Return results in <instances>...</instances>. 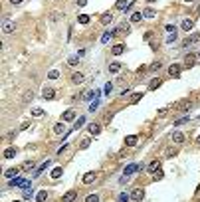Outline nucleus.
I'll use <instances>...</instances> for the list:
<instances>
[{
  "instance_id": "59",
  "label": "nucleus",
  "mask_w": 200,
  "mask_h": 202,
  "mask_svg": "<svg viewBox=\"0 0 200 202\" xmlns=\"http://www.w3.org/2000/svg\"><path fill=\"white\" fill-rule=\"evenodd\" d=\"M196 10H198V12H200V4H198V8H196Z\"/></svg>"
},
{
  "instance_id": "35",
  "label": "nucleus",
  "mask_w": 200,
  "mask_h": 202,
  "mask_svg": "<svg viewBox=\"0 0 200 202\" xmlns=\"http://www.w3.org/2000/svg\"><path fill=\"white\" fill-rule=\"evenodd\" d=\"M48 165H52V160H50V158H48V160H44V163H42V165H40V168H38V170H36V176H38V174H40V172H42V170H44V168L48 167Z\"/></svg>"
},
{
  "instance_id": "9",
  "label": "nucleus",
  "mask_w": 200,
  "mask_h": 202,
  "mask_svg": "<svg viewBox=\"0 0 200 202\" xmlns=\"http://www.w3.org/2000/svg\"><path fill=\"white\" fill-rule=\"evenodd\" d=\"M168 75H170V77H178V75H180V66H178V64H172V66L168 67Z\"/></svg>"
},
{
  "instance_id": "16",
  "label": "nucleus",
  "mask_w": 200,
  "mask_h": 202,
  "mask_svg": "<svg viewBox=\"0 0 200 202\" xmlns=\"http://www.w3.org/2000/svg\"><path fill=\"white\" fill-rule=\"evenodd\" d=\"M42 95H44V99H54L56 91L52 89V87H44V91H42Z\"/></svg>"
},
{
  "instance_id": "19",
  "label": "nucleus",
  "mask_w": 200,
  "mask_h": 202,
  "mask_svg": "<svg viewBox=\"0 0 200 202\" xmlns=\"http://www.w3.org/2000/svg\"><path fill=\"white\" fill-rule=\"evenodd\" d=\"M75 196H78V192H75V190H69L66 196H64V200H62V202H73V200H75Z\"/></svg>"
},
{
  "instance_id": "15",
  "label": "nucleus",
  "mask_w": 200,
  "mask_h": 202,
  "mask_svg": "<svg viewBox=\"0 0 200 202\" xmlns=\"http://www.w3.org/2000/svg\"><path fill=\"white\" fill-rule=\"evenodd\" d=\"M137 143H139V137H137V135H131V137H127V139H125V145H127V147H135Z\"/></svg>"
},
{
  "instance_id": "8",
  "label": "nucleus",
  "mask_w": 200,
  "mask_h": 202,
  "mask_svg": "<svg viewBox=\"0 0 200 202\" xmlns=\"http://www.w3.org/2000/svg\"><path fill=\"white\" fill-rule=\"evenodd\" d=\"M139 165H129V167L125 168V170H123V176H127V178H129V176H131V174H133V172H137V170H139Z\"/></svg>"
},
{
  "instance_id": "12",
  "label": "nucleus",
  "mask_w": 200,
  "mask_h": 202,
  "mask_svg": "<svg viewBox=\"0 0 200 202\" xmlns=\"http://www.w3.org/2000/svg\"><path fill=\"white\" fill-rule=\"evenodd\" d=\"M18 172H20V168H8V170H4V176L6 178H16Z\"/></svg>"
},
{
  "instance_id": "44",
  "label": "nucleus",
  "mask_w": 200,
  "mask_h": 202,
  "mask_svg": "<svg viewBox=\"0 0 200 202\" xmlns=\"http://www.w3.org/2000/svg\"><path fill=\"white\" fill-rule=\"evenodd\" d=\"M176 40V32H172V34H168V38H167V44H172Z\"/></svg>"
},
{
  "instance_id": "53",
  "label": "nucleus",
  "mask_w": 200,
  "mask_h": 202,
  "mask_svg": "<svg viewBox=\"0 0 200 202\" xmlns=\"http://www.w3.org/2000/svg\"><path fill=\"white\" fill-rule=\"evenodd\" d=\"M93 95H99V93H93V91H89L87 95H85V99H91V97H93Z\"/></svg>"
},
{
  "instance_id": "32",
  "label": "nucleus",
  "mask_w": 200,
  "mask_h": 202,
  "mask_svg": "<svg viewBox=\"0 0 200 202\" xmlns=\"http://www.w3.org/2000/svg\"><path fill=\"white\" fill-rule=\"evenodd\" d=\"M83 125H85V117H79L78 121H75V125H73V129H75V131H78V129H81V127H83Z\"/></svg>"
},
{
  "instance_id": "36",
  "label": "nucleus",
  "mask_w": 200,
  "mask_h": 202,
  "mask_svg": "<svg viewBox=\"0 0 200 202\" xmlns=\"http://www.w3.org/2000/svg\"><path fill=\"white\" fill-rule=\"evenodd\" d=\"M85 202H99V194H87Z\"/></svg>"
},
{
  "instance_id": "4",
  "label": "nucleus",
  "mask_w": 200,
  "mask_h": 202,
  "mask_svg": "<svg viewBox=\"0 0 200 202\" xmlns=\"http://www.w3.org/2000/svg\"><path fill=\"white\" fill-rule=\"evenodd\" d=\"M131 198H133V200H137V202H141L145 198V190H143V188H135V190L131 192Z\"/></svg>"
},
{
  "instance_id": "24",
  "label": "nucleus",
  "mask_w": 200,
  "mask_h": 202,
  "mask_svg": "<svg viewBox=\"0 0 200 202\" xmlns=\"http://www.w3.org/2000/svg\"><path fill=\"white\" fill-rule=\"evenodd\" d=\"M62 16H64V14H62V12H52V14H50V22H60V20H62Z\"/></svg>"
},
{
  "instance_id": "17",
  "label": "nucleus",
  "mask_w": 200,
  "mask_h": 202,
  "mask_svg": "<svg viewBox=\"0 0 200 202\" xmlns=\"http://www.w3.org/2000/svg\"><path fill=\"white\" fill-rule=\"evenodd\" d=\"M172 143H176V145H180V143H184V135L182 133H172Z\"/></svg>"
},
{
  "instance_id": "55",
  "label": "nucleus",
  "mask_w": 200,
  "mask_h": 202,
  "mask_svg": "<svg viewBox=\"0 0 200 202\" xmlns=\"http://www.w3.org/2000/svg\"><path fill=\"white\" fill-rule=\"evenodd\" d=\"M167 111H168L167 107H165V109H161V111H158V117H163V115H167Z\"/></svg>"
},
{
  "instance_id": "41",
  "label": "nucleus",
  "mask_w": 200,
  "mask_h": 202,
  "mask_svg": "<svg viewBox=\"0 0 200 202\" xmlns=\"http://www.w3.org/2000/svg\"><path fill=\"white\" fill-rule=\"evenodd\" d=\"M188 119H190V117H180V119H176V121H174V127H178V125H184Z\"/></svg>"
},
{
  "instance_id": "6",
  "label": "nucleus",
  "mask_w": 200,
  "mask_h": 202,
  "mask_svg": "<svg viewBox=\"0 0 200 202\" xmlns=\"http://www.w3.org/2000/svg\"><path fill=\"white\" fill-rule=\"evenodd\" d=\"M129 4H133V0H117V4H115V6H117L119 10H131V6H129Z\"/></svg>"
},
{
  "instance_id": "20",
  "label": "nucleus",
  "mask_w": 200,
  "mask_h": 202,
  "mask_svg": "<svg viewBox=\"0 0 200 202\" xmlns=\"http://www.w3.org/2000/svg\"><path fill=\"white\" fill-rule=\"evenodd\" d=\"M163 85V79L158 77V79H151V83H149V89H158Z\"/></svg>"
},
{
  "instance_id": "47",
  "label": "nucleus",
  "mask_w": 200,
  "mask_h": 202,
  "mask_svg": "<svg viewBox=\"0 0 200 202\" xmlns=\"http://www.w3.org/2000/svg\"><path fill=\"white\" fill-rule=\"evenodd\" d=\"M161 178H163V170L158 168V170L155 172V180H161Z\"/></svg>"
},
{
  "instance_id": "54",
  "label": "nucleus",
  "mask_w": 200,
  "mask_h": 202,
  "mask_svg": "<svg viewBox=\"0 0 200 202\" xmlns=\"http://www.w3.org/2000/svg\"><path fill=\"white\" fill-rule=\"evenodd\" d=\"M85 4H87V0H78V6H79V8H81V6H85Z\"/></svg>"
},
{
  "instance_id": "49",
  "label": "nucleus",
  "mask_w": 200,
  "mask_h": 202,
  "mask_svg": "<svg viewBox=\"0 0 200 202\" xmlns=\"http://www.w3.org/2000/svg\"><path fill=\"white\" fill-rule=\"evenodd\" d=\"M89 143H91L89 139H83V141H81V149H87V147H89Z\"/></svg>"
},
{
  "instance_id": "60",
  "label": "nucleus",
  "mask_w": 200,
  "mask_h": 202,
  "mask_svg": "<svg viewBox=\"0 0 200 202\" xmlns=\"http://www.w3.org/2000/svg\"><path fill=\"white\" fill-rule=\"evenodd\" d=\"M147 2H155V0H147Z\"/></svg>"
},
{
  "instance_id": "34",
  "label": "nucleus",
  "mask_w": 200,
  "mask_h": 202,
  "mask_svg": "<svg viewBox=\"0 0 200 202\" xmlns=\"http://www.w3.org/2000/svg\"><path fill=\"white\" fill-rule=\"evenodd\" d=\"M141 20H143V12H135L131 16V22H141Z\"/></svg>"
},
{
  "instance_id": "50",
  "label": "nucleus",
  "mask_w": 200,
  "mask_h": 202,
  "mask_svg": "<svg viewBox=\"0 0 200 202\" xmlns=\"http://www.w3.org/2000/svg\"><path fill=\"white\" fill-rule=\"evenodd\" d=\"M167 32H176V28H174V26H172V24H167Z\"/></svg>"
},
{
  "instance_id": "11",
  "label": "nucleus",
  "mask_w": 200,
  "mask_h": 202,
  "mask_svg": "<svg viewBox=\"0 0 200 202\" xmlns=\"http://www.w3.org/2000/svg\"><path fill=\"white\" fill-rule=\"evenodd\" d=\"M196 42H200V34H192V36H190L188 40H184V48H186V46H192V44H196Z\"/></svg>"
},
{
  "instance_id": "57",
  "label": "nucleus",
  "mask_w": 200,
  "mask_h": 202,
  "mask_svg": "<svg viewBox=\"0 0 200 202\" xmlns=\"http://www.w3.org/2000/svg\"><path fill=\"white\" fill-rule=\"evenodd\" d=\"M196 143H200V135H198V139H196Z\"/></svg>"
},
{
  "instance_id": "18",
  "label": "nucleus",
  "mask_w": 200,
  "mask_h": 202,
  "mask_svg": "<svg viewBox=\"0 0 200 202\" xmlns=\"http://www.w3.org/2000/svg\"><path fill=\"white\" fill-rule=\"evenodd\" d=\"M158 168H161V163H158V160H153V163H151V165L147 167V170L155 174V172H156V170H158Z\"/></svg>"
},
{
  "instance_id": "7",
  "label": "nucleus",
  "mask_w": 200,
  "mask_h": 202,
  "mask_svg": "<svg viewBox=\"0 0 200 202\" xmlns=\"http://www.w3.org/2000/svg\"><path fill=\"white\" fill-rule=\"evenodd\" d=\"M196 59H198V57L194 56V54H186V57H184V67H192L196 64Z\"/></svg>"
},
{
  "instance_id": "23",
  "label": "nucleus",
  "mask_w": 200,
  "mask_h": 202,
  "mask_svg": "<svg viewBox=\"0 0 200 202\" xmlns=\"http://www.w3.org/2000/svg\"><path fill=\"white\" fill-rule=\"evenodd\" d=\"M123 50H125V46H123V44H117V46H113L111 54H113V56H121V54H123Z\"/></svg>"
},
{
  "instance_id": "30",
  "label": "nucleus",
  "mask_w": 200,
  "mask_h": 202,
  "mask_svg": "<svg viewBox=\"0 0 200 202\" xmlns=\"http://www.w3.org/2000/svg\"><path fill=\"white\" fill-rule=\"evenodd\" d=\"M46 113H44V109H40V107H34L32 109V117H44Z\"/></svg>"
},
{
  "instance_id": "28",
  "label": "nucleus",
  "mask_w": 200,
  "mask_h": 202,
  "mask_svg": "<svg viewBox=\"0 0 200 202\" xmlns=\"http://www.w3.org/2000/svg\"><path fill=\"white\" fill-rule=\"evenodd\" d=\"M32 99H34V91H32V89H28L26 93H24L22 101H24V103H28V101H32Z\"/></svg>"
},
{
  "instance_id": "46",
  "label": "nucleus",
  "mask_w": 200,
  "mask_h": 202,
  "mask_svg": "<svg viewBox=\"0 0 200 202\" xmlns=\"http://www.w3.org/2000/svg\"><path fill=\"white\" fill-rule=\"evenodd\" d=\"M141 97H143V93H135L133 97H131V99H133V101H131V103H137V101L141 99Z\"/></svg>"
},
{
  "instance_id": "21",
  "label": "nucleus",
  "mask_w": 200,
  "mask_h": 202,
  "mask_svg": "<svg viewBox=\"0 0 200 202\" xmlns=\"http://www.w3.org/2000/svg\"><path fill=\"white\" fill-rule=\"evenodd\" d=\"M155 16H156L155 8H145L143 10V18H155Z\"/></svg>"
},
{
  "instance_id": "38",
  "label": "nucleus",
  "mask_w": 200,
  "mask_h": 202,
  "mask_svg": "<svg viewBox=\"0 0 200 202\" xmlns=\"http://www.w3.org/2000/svg\"><path fill=\"white\" fill-rule=\"evenodd\" d=\"M119 69H121L119 64H111V66H109V71H111V73H119Z\"/></svg>"
},
{
  "instance_id": "61",
  "label": "nucleus",
  "mask_w": 200,
  "mask_h": 202,
  "mask_svg": "<svg viewBox=\"0 0 200 202\" xmlns=\"http://www.w3.org/2000/svg\"><path fill=\"white\" fill-rule=\"evenodd\" d=\"M186 2H194V0H186Z\"/></svg>"
},
{
  "instance_id": "13",
  "label": "nucleus",
  "mask_w": 200,
  "mask_h": 202,
  "mask_svg": "<svg viewBox=\"0 0 200 202\" xmlns=\"http://www.w3.org/2000/svg\"><path fill=\"white\" fill-rule=\"evenodd\" d=\"M192 28H194V20H192V18H186V20L182 22V30H184V32H190Z\"/></svg>"
},
{
  "instance_id": "27",
  "label": "nucleus",
  "mask_w": 200,
  "mask_h": 202,
  "mask_svg": "<svg viewBox=\"0 0 200 202\" xmlns=\"http://www.w3.org/2000/svg\"><path fill=\"white\" fill-rule=\"evenodd\" d=\"M16 153H18L16 149H6V151H4V158H14Z\"/></svg>"
},
{
  "instance_id": "40",
  "label": "nucleus",
  "mask_w": 200,
  "mask_h": 202,
  "mask_svg": "<svg viewBox=\"0 0 200 202\" xmlns=\"http://www.w3.org/2000/svg\"><path fill=\"white\" fill-rule=\"evenodd\" d=\"M129 198H131V194H127V192L119 194V202H129Z\"/></svg>"
},
{
  "instance_id": "1",
  "label": "nucleus",
  "mask_w": 200,
  "mask_h": 202,
  "mask_svg": "<svg viewBox=\"0 0 200 202\" xmlns=\"http://www.w3.org/2000/svg\"><path fill=\"white\" fill-rule=\"evenodd\" d=\"M10 184L12 186H18V188H30L32 182H30L28 178H18V176H16L14 180H10Z\"/></svg>"
},
{
  "instance_id": "31",
  "label": "nucleus",
  "mask_w": 200,
  "mask_h": 202,
  "mask_svg": "<svg viewBox=\"0 0 200 202\" xmlns=\"http://www.w3.org/2000/svg\"><path fill=\"white\" fill-rule=\"evenodd\" d=\"M78 64H79V56H71L69 59H67V66H71V67L78 66Z\"/></svg>"
},
{
  "instance_id": "45",
  "label": "nucleus",
  "mask_w": 200,
  "mask_h": 202,
  "mask_svg": "<svg viewBox=\"0 0 200 202\" xmlns=\"http://www.w3.org/2000/svg\"><path fill=\"white\" fill-rule=\"evenodd\" d=\"M79 24H89V16L81 14V16H79Z\"/></svg>"
},
{
  "instance_id": "5",
  "label": "nucleus",
  "mask_w": 200,
  "mask_h": 202,
  "mask_svg": "<svg viewBox=\"0 0 200 202\" xmlns=\"http://www.w3.org/2000/svg\"><path fill=\"white\" fill-rule=\"evenodd\" d=\"M99 131H101V125L99 123H89L87 125V133L89 135H93V137H95V135H99Z\"/></svg>"
},
{
  "instance_id": "52",
  "label": "nucleus",
  "mask_w": 200,
  "mask_h": 202,
  "mask_svg": "<svg viewBox=\"0 0 200 202\" xmlns=\"http://www.w3.org/2000/svg\"><path fill=\"white\" fill-rule=\"evenodd\" d=\"M97 107H99V101H95V103H91V107H89V109H91V111H95Z\"/></svg>"
},
{
  "instance_id": "22",
  "label": "nucleus",
  "mask_w": 200,
  "mask_h": 202,
  "mask_svg": "<svg viewBox=\"0 0 200 202\" xmlns=\"http://www.w3.org/2000/svg\"><path fill=\"white\" fill-rule=\"evenodd\" d=\"M119 32V30H113V32H105L103 34V38H101V42H103V44H107V42H109V40H111L113 36H115V34Z\"/></svg>"
},
{
  "instance_id": "62",
  "label": "nucleus",
  "mask_w": 200,
  "mask_h": 202,
  "mask_svg": "<svg viewBox=\"0 0 200 202\" xmlns=\"http://www.w3.org/2000/svg\"><path fill=\"white\" fill-rule=\"evenodd\" d=\"M16 202H18V200H16Z\"/></svg>"
},
{
  "instance_id": "3",
  "label": "nucleus",
  "mask_w": 200,
  "mask_h": 202,
  "mask_svg": "<svg viewBox=\"0 0 200 202\" xmlns=\"http://www.w3.org/2000/svg\"><path fill=\"white\" fill-rule=\"evenodd\" d=\"M99 22L103 24V26H109V24L113 22V14H111V12H103V14H101V18H99Z\"/></svg>"
},
{
  "instance_id": "33",
  "label": "nucleus",
  "mask_w": 200,
  "mask_h": 202,
  "mask_svg": "<svg viewBox=\"0 0 200 202\" xmlns=\"http://www.w3.org/2000/svg\"><path fill=\"white\" fill-rule=\"evenodd\" d=\"M46 198H48V192H46V190H40V192H38V196H36V200H38V202H44Z\"/></svg>"
},
{
  "instance_id": "43",
  "label": "nucleus",
  "mask_w": 200,
  "mask_h": 202,
  "mask_svg": "<svg viewBox=\"0 0 200 202\" xmlns=\"http://www.w3.org/2000/svg\"><path fill=\"white\" fill-rule=\"evenodd\" d=\"M32 168H34V163L26 160V163H24V167H22V170H32Z\"/></svg>"
},
{
  "instance_id": "58",
  "label": "nucleus",
  "mask_w": 200,
  "mask_h": 202,
  "mask_svg": "<svg viewBox=\"0 0 200 202\" xmlns=\"http://www.w3.org/2000/svg\"><path fill=\"white\" fill-rule=\"evenodd\" d=\"M196 57H198V62H200V52H198V56H196Z\"/></svg>"
},
{
  "instance_id": "29",
  "label": "nucleus",
  "mask_w": 200,
  "mask_h": 202,
  "mask_svg": "<svg viewBox=\"0 0 200 202\" xmlns=\"http://www.w3.org/2000/svg\"><path fill=\"white\" fill-rule=\"evenodd\" d=\"M62 174H64V168H62V167H57V168L52 170V178H60Z\"/></svg>"
},
{
  "instance_id": "25",
  "label": "nucleus",
  "mask_w": 200,
  "mask_h": 202,
  "mask_svg": "<svg viewBox=\"0 0 200 202\" xmlns=\"http://www.w3.org/2000/svg\"><path fill=\"white\" fill-rule=\"evenodd\" d=\"M64 131H66V129H64V121L54 125V135H64Z\"/></svg>"
},
{
  "instance_id": "10",
  "label": "nucleus",
  "mask_w": 200,
  "mask_h": 202,
  "mask_svg": "<svg viewBox=\"0 0 200 202\" xmlns=\"http://www.w3.org/2000/svg\"><path fill=\"white\" fill-rule=\"evenodd\" d=\"M83 79H85V75H83L81 71H75V73L71 75V83H75V85H79V83H83Z\"/></svg>"
},
{
  "instance_id": "37",
  "label": "nucleus",
  "mask_w": 200,
  "mask_h": 202,
  "mask_svg": "<svg viewBox=\"0 0 200 202\" xmlns=\"http://www.w3.org/2000/svg\"><path fill=\"white\" fill-rule=\"evenodd\" d=\"M178 109H180V111H190V109H192V103H190V101H186V103H182Z\"/></svg>"
},
{
  "instance_id": "42",
  "label": "nucleus",
  "mask_w": 200,
  "mask_h": 202,
  "mask_svg": "<svg viewBox=\"0 0 200 202\" xmlns=\"http://www.w3.org/2000/svg\"><path fill=\"white\" fill-rule=\"evenodd\" d=\"M161 66H163L161 62H155V64H151V66H149V69H151V71H156V69H161Z\"/></svg>"
},
{
  "instance_id": "26",
  "label": "nucleus",
  "mask_w": 200,
  "mask_h": 202,
  "mask_svg": "<svg viewBox=\"0 0 200 202\" xmlns=\"http://www.w3.org/2000/svg\"><path fill=\"white\" fill-rule=\"evenodd\" d=\"M95 180V172H87L85 176H83V184H91Z\"/></svg>"
},
{
  "instance_id": "56",
  "label": "nucleus",
  "mask_w": 200,
  "mask_h": 202,
  "mask_svg": "<svg viewBox=\"0 0 200 202\" xmlns=\"http://www.w3.org/2000/svg\"><path fill=\"white\" fill-rule=\"evenodd\" d=\"M20 2H22V0H10V4H14V6H18Z\"/></svg>"
},
{
  "instance_id": "48",
  "label": "nucleus",
  "mask_w": 200,
  "mask_h": 202,
  "mask_svg": "<svg viewBox=\"0 0 200 202\" xmlns=\"http://www.w3.org/2000/svg\"><path fill=\"white\" fill-rule=\"evenodd\" d=\"M113 91V83H107V85H105V93H107V95H109V93H111Z\"/></svg>"
},
{
  "instance_id": "39",
  "label": "nucleus",
  "mask_w": 200,
  "mask_h": 202,
  "mask_svg": "<svg viewBox=\"0 0 200 202\" xmlns=\"http://www.w3.org/2000/svg\"><path fill=\"white\" fill-rule=\"evenodd\" d=\"M48 77H50V79H57V77H60V71H57V69H52V71L48 73Z\"/></svg>"
},
{
  "instance_id": "14",
  "label": "nucleus",
  "mask_w": 200,
  "mask_h": 202,
  "mask_svg": "<svg viewBox=\"0 0 200 202\" xmlns=\"http://www.w3.org/2000/svg\"><path fill=\"white\" fill-rule=\"evenodd\" d=\"M73 119H75V111L73 109H69V111H66L62 115V121H73Z\"/></svg>"
},
{
  "instance_id": "2",
  "label": "nucleus",
  "mask_w": 200,
  "mask_h": 202,
  "mask_svg": "<svg viewBox=\"0 0 200 202\" xmlns=\"http://www.w3.org/2000/svg\"><path fill=\"white\" fill-rule=\"evenodd\" d=\"M14 30H16V22H12V20L6 18V22L2 24V32H4V34H12Z\"/></svg>"
},
{
  "instance_id": "51",
  "label": "nucleus",
  "mask_w": 200,
  "mask_h": 202,
  "mask_svg": "<svg viewBox=\"0 0 200 202\" xmlns=\"http://www.w3.org/2000/svg\"><path fill=\"white\" fill-rule=\"evenodd\" d=\"M24 198H32V190H30V188H26V192H24Z\"/></svg>"
}]
</instances>
